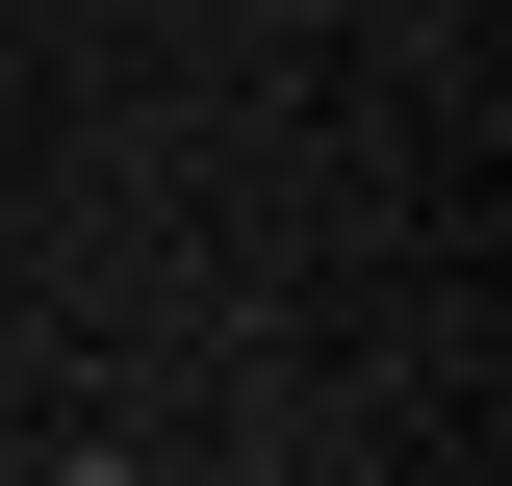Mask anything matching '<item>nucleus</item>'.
I'll return each instance as SVG.
<instances>
[{
	"instance_id": "obj_1",
	"label": "nucleus",
	"mask_w": 512,
	"mask_h": 486,
	"mask_svg": "<svg viewBox=\"0 0 512 486\" xmlns=\"http://www.w3.org/2000/svg\"><path fill=\"white\" fill-rule=\"evenodd\" d=\"M77 486H128V461H77Z\"/></svg>"
}]
</instances>
